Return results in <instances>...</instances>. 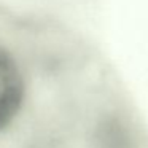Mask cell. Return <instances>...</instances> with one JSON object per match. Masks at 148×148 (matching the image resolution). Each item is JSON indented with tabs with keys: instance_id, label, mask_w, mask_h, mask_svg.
<instances>
[{
	"instance_id": "cell-1",
	"label": "cell",
	"mask_w": 148,
	"mask_h": 148,
	"mask_svg": "<svg viewBox=\"0 0 148 148\" xmlns=\"http://www.w3.org/2000/svg\"><path fill=\"white\" fill-rule=\"evenodd\" d=\"M24 97V81L14 59L0 48V129L16 116Z\"/></svg>"
}]
</instances>
